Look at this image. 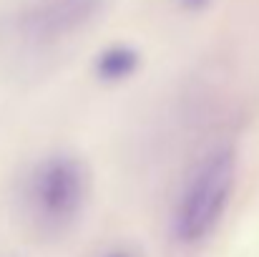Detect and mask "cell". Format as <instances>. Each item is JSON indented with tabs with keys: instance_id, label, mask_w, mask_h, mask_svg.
<instances>
[{
	"instance_id": "7a4b0ae2",
	"label": "cell",
	"mask_w": 259,
	"mask_h": 257,
	"mask_svg": "<svg viewBox=\"0 0 259 257\" xmlns=\"http://www.w3.org/2000/svg\"><path fill=\"white\" fill-rule=\"evenodd\" d=\"M91 176L83 159L56 152L40 159L20 187V207L28 225L43 237L66 235L83 214Z\"/></svg>"
},
{
	"instance_id": "6da1fadb",
	"label": "cell",
	"mask_w": 259,
	"mask_h": 257,
	"mask_svg": "<svg viewBox=\"0 0 259 257\" xmlns=\"http://www.w3.org/2000/svg\"><path fill=\"white\" fill-rule=\"evenodd\" d=\"M111 0H3L0 63L18 76H33L61 58L96 28Z\"/></svg>"
},
{
	"instance_id": "8992f818",
	"label": "cell",
	"mask_w": 259,
	"mask_h": 257,
	"mask_svg": "<svg viewBox=\"0 0 259 257\" xmlns=\"http://www.w3.org/2000/svg\"><path fill=\"white\" fill-rule=\"evenodd\" d=\"M108 257H128L126 252H113V255H108Z\"/></svg>"
},
{
	"instance_id": "5b68a950",
	"label": "cell",
	"mask_w": 259,
	"mask_h": 257,
	"mask_svg": "<svg viewBox=\"0 0 259 257\" xmlns=\"http://www.w3.org/2000/svg\"><path fill=\"white\" fill-rule=\"evenodd\" d=\"M181 5H186V8H191V10H196V8H201V5H206L209 0H179Z\"/></svg>"
},
{
	"instance_id": "3957f363",
	"label": "cell",
	"mask_w": 259,
	"mask_h": 257,
	"mask_svg": "<svg viewBox=\"0 0 259 257\" xmlns=\"http://www.w3.org/2000/svg\"><path fill=\"white\" fill-rule=\"evenodd\" d=\"M237 181V154L229 144L211 146L189 169L171 217V232L181 245H199L217 232Z\"/></svg>"
},
{
	"instance_id": "277c9868",
	"label": "cell",
	"mask_w": 259,
	"mask_h": 257,
	"mask_svg": "<svg viewBox=\"0 0 259 257\" xmlns=\"http://www.w3.org/2000/svg\"><path fill=\"white\" fill-rule=\"evenodd\" d=\"M139 66V53L128 46H113L98 56V76L103 81H123L128 79Z\"/></svg>"
}]
</instances>
